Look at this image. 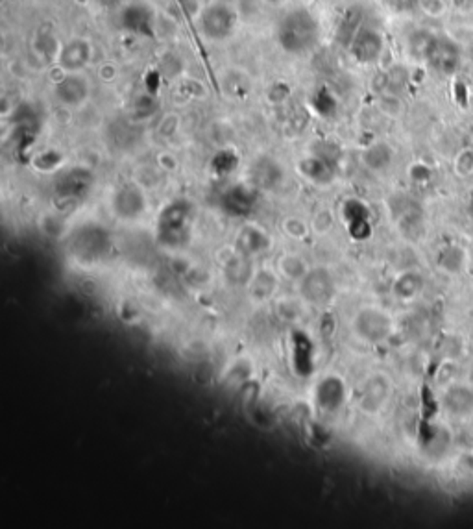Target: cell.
Masks as SVG:
<instances>
[{
	"label": "cell",
	"mask_w": 473,
	"mask_h": 529,
	"mask_svg": "<svg viewBox=\"0 0 473 529\" xmlns=\"http://www.w3.org/2000/svg\"><path fill=\"white\" fill-rule=\"evenodd\" d=\"M275 39L283 52L303 56L320 41V22L307 8H294L280 19L275 26Z\"/></svg>",
	"instance_id": "cell-1"
},
{
	"label": "cell",
	"mask_w": 473,
	"mask_h": 529,
	"mask_svg": "<svg viewBox=\"0 0 473 529\" xmlns=\"http://www.w3.org/2000/svg\"><path fill=\"white\" fill-rule=\"evenodd\" d=\"M239 24V17L232 6L226 2H215L202 10L200 13V32L209 41H226L232 38Z\"/></svg>",
	"instance_id": "cell-2"
},
{
	"label": "cell",
	"mask_w": 473,
	"mask_h": 529,
	"mask_svg": "<svg viewBox=\"0 0 473 529\" xmlns=\"http://www.w3.org/2000/svg\"><path fill=\"white\" fill-rule=\"evenodd\" d=\"M348 50H350L351 58L357 63L370 65V63L381 58L383 50H385V38L376 26L362 24L359 28V32L355 33V38L351 39Z\"/></svg>",
	"instance_id": "cell-3"
},
{
	"label": "cell",
	"mask_w": 473,
	"mask_h": 529,
	"mask_svg": "<svg viewBox=\"0 0 473 529\" xmlns=\"http://www.w3.org/2000/svg\"><path fill=\"white\" fill-rule=\"evenodd\" d=\"M118 22L128 33H134L139 38H154V30H156L154 11L143 2H131L124 6L118 15Z\"/></svg>",
	"instance_id": "cell-4"
},
{
	"label": "cell",
	"mask_w": 473,
	"mask_h": 529,
	"mask_svg": "<svg viewBox=\"0 0 473 529\" xmlns=\"http://www.w3.org/2000/svg\"><path fill=\"white\" fill-rule=\"evenodd\" d=\"M91 93L89 81L80 72H63L54 84V95L59 104L67 108H78L86 102Z\"/></svg>",
	"instance_id": "cell-5"
},
{
	"label": "cell",
	"mask_w": 473,
	"mask_h": 529,
	"mask_svg": "<svg viewBox=\"0 0 473 529\" xmlns=\"http://www.w3.org/2000/svg\"><path fill=\"white\" fill-rule=\"evenodd\" d=\"M425 63L444 76L455 74L458 65H460V49L453 43L451 39L438 38L436 35L435 43L431 47Z\"/></svg>",
	"instance_id": "cell-6"
},
{
	"label": "cell",
	"mask_w": 473,
	"mask_h": 529,
	"mask_svg": "<svg viewBox=\"0 0 473 529\" xmlns=\"http://www.w3.org/2000/svg\"><path fill=\"white\" fill-rule=\"evenodd\" d=\"M93 47L89 39L72 38L61 47L58 56V67L63 72H80L91 61Z\"/></svg>",
	"instance_id": "cell-7"
},
{
	"label": "cell",
	"mask_w": 473,
	"mask_h": 529,
	"mask_svg": "<svg viewBox=\"0 0 473 529\" xmlns=\"http://www.w3.org/2000/svg\"><path fill=\"white\" fill-rule=\"evenodd\" d=\"M113 210L122 219H135L145 211V195L137 185H122L113 196Z\"/></svg>",
	"instance_id": "cell-8"
},
{
	"label": "cell",
	"mask_w": 473,
	"mask_h": 529,
	"mask_svg": "<svg viewBox=\"0 0 473 529\" xmlns=\"http://www.w3.org/2000/svg\"><path fill=\"white\" fill-rule=\"evenodd\" d=\"M362 11L357 6H351L342 13L339 19V26H337V39L339 43L350 47L351 39L355 38V33L359 32V28L362 26Z\"/></svg>",
	"instance_id": "cell-9"
},
{
	"label": "cell",
	"mask_w": 473,
	"mask_h": 529,
	"mask_svg": "<svg viewBox=\"0 0 473 529\" xmlns=\"http://www.w3.org/2000/svg\"><path fill=\"white\" fill-rule=\"evenodd\" d=\"M59 50L61 49H59L58 38L52 33V30H41V32L33 38V52H35L39 58H45V60L56 58V60H58Z\"/></svg>",
	"instance_id": "cell-10"
},
{
	"label": "cell",
	"mask_w": 473,
	"mask_h": 529,
	"mask_svg": "<svg viewBox=\"0 0 473 529\" xmlns=\"http://www.w3.org/2000/svg\"><path fill=\"white\" fill-rule=\"evenodd\" d=\"M392 161V150L385 143H377L364 152V163L371 171H383Z\"/></svg>",
	"instance_id": "cell-11"
},
{
	"label": "cell",
	"mask_w": 473,
	"mask_h": 529,
	"mask_svg": "<svg viewBox=\"0 0 473 529\" xmlns=\"http://www.w3.org/2000/svg\"><path fill=\"white\" fill-rule=\"evenodd\" d=\"M436 35L429 32H416L412 33V38L409 41L410 54L416 58V60H427V54H429L431 47L435 43Z\"/></svg>",
	"instance_id": "cell-12"
},
{
	"label": "cell",
	"mask_w": 473,
	"mask_h": 529,
	"mask_svg": "<svg viewBox=\"0 0 473 529\" xmlns=\"http://www.w3.org/2000/svg\"><path fill=\"white\" fill-rule=\"evenodd\" d=\"M280 168H278V165L272 161H268V159H263V161H259L257 165H255V180H257L259 184L261 185H272L278 182V178H272V173H278Z\"/></svg>",
	"instance_id": "cell-13"
},
{
	"label": "cell",
	"mask_w": 473,
	"mask_h": 529,
	"mask_svg": "<svg viewBox=\"0 0 473 529\" xmlns=\"http://www.w3.org/2000/svg\"><path fill=\"white\" fill-rule=\"evenodd\" d=\"M252 200H253L252 193L246 191V187H235V189L227 195L226 204L230 205V207H233V210L241 211V210H244Z\"/></svg>",
	"instance_id": "cell-14"
},
{
	"label": "cell",
	"mask_w": 473,
	"mask_h": 529,
	"mask_svg": "<svg viewBox=\"0 0 473 529\" xmlns=\"http://www.w3.org/2000/svg\"><path fill=\"white\" fill-rule=\"evenodd\" d=\"M455 173L458 176H470L473 173V148H464L455 157Z\"/></svg>",
	"instance_id": "cell-15"
},
{
	"label": "cell",
	"mask_w": 473,
	"mask_h": 529,
	"mask_svg": "<svg viewBox=\"0 0 473 529\" xmlns=\"http://www.w3.org/2000/svg\"><path fill=\"white\" fill-rule=\"evenodd\" d=\"M418 6L429 17H442L447 11V0H418Z\"/></svg>",
	"instance_id": "cell-16"
},
{
	"label": "cell",
	"mask_w": 473,
	"mask_h": 529,
	"mask_svg": "<svg viewBox=\"0 0 473 529\" xmlns=\"http://www.w3.org/2000/svg\"><path fill=\"white\" fill-rule=\"evenodd\" d=\"M472 2L473 0H453V4L457 6V8H468Z\"/></svg>",
	"instance_id": "cell-17"
},
{
	"label": "cell",
	"mask_w": 473,
	"mask_h": 529,
	"mask_svg": "<svg viewBox=\"0 0 473 529\" xmlns=\"http://www.w3.org/2000/svg\"><path fill=\"white\" fill-rule=\"evenodd\" d=\"M392 2H394V4H396V6H403L405 2H407V0H392Z\"/></svg>",
	"instance_id": "cell-18"
}]
</instances>
